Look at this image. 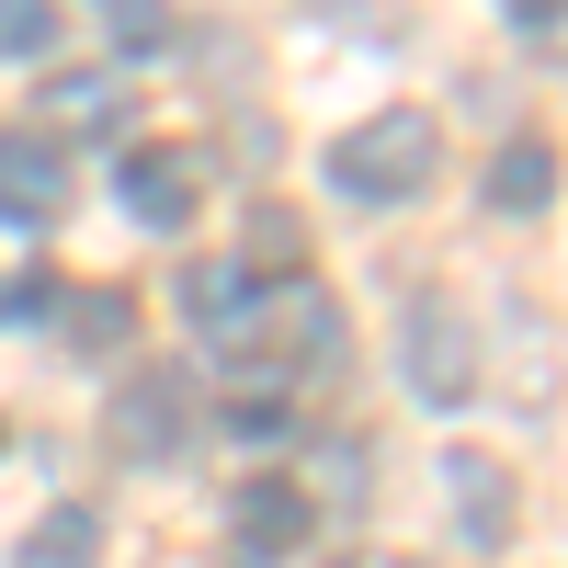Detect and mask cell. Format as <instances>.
<instances>
[{"mask_svg":"<svg viewBox=\"0 0 568 568\" xmlns=\"http://www.w3.org/2000/svg\"><path fill=\"white\" fill-rule=\"evenodd\" d=\"M433 171H444V125L420 103H375L364 125L329 136V194L342 205H409V194H433Z\"/></svg>","mask_w":568,"mask_h":568,"instance_id":"cell-1","label":"cell"},{"mask_svg":"<svg viewBox=\"0 0 568 568\" xmlns=\"http://www.w3.org/2000/svg\"><path fill=\"white\" fill-rule=\"evenodd\" d=\"M398 353H409V387L433 398V409H455V398H478V329H466V307L444 296H409V318H398Z\"/></svg>","mask_w":568,"mask_h":568,"instance_id":"cell-2","label":"cell"},{"mask_svg":"<svg viewBox=\"0 0 568 568\" xmlns=\"http://www.w3.org/2000/svg\"><path fill=\"white\" fill-rule=\"evenodd\" d=\"M103 433H114L125 466H182V444H194V387H182V375H125Z\"/></svg>","mask_w":568,"mask_h":568,"instance_id":"cell-3","label":"cell"},{"mask_svg":"<svg viewBox=\"0 0 568 568\" xmlns=\"http://www.w3.org/2000/svg\"><path fill=\"white\" fill-rule=\"evenodd\" d=\"M194 182H205V160H194V149H125L114 194H125V216H136V227H182V216H194Z\"/></svg>","mask_w":568,"mask_h":568,"instance_id":"cell-4","label":"cell"},{"mask_svg":"<svg viewBox=\"0 0 568 568\" xmlns=\"http://www.w3.org/2000/svg\"><path fill=\"white\" fill-rule=\"evenodd\" d=\"M58 205H69V149H58V136H0V216L45 227Z\"/></svg>","mask_w":568,"mask_h":568,"instance_id":"cell-5","label":"cell"},{"mask_svg":"<svg viewBox=\"0 0 568 568\" xmlns=\"http://www.w3.org/2000/svg\"><path fill=\"white\" fill-rule=\"evenodd\" d=\"M262 296H273V284H262L251 262H205V273H182V307H194V329H216V342L262 329Z\"/></svg>","mask_w":568,"mask_h":568,"instance_id":"cell-6","label":"cell"},{"mask_svg":"<svg viewBox=\"0 0 568 568\" xmlns=\"http://www.w3.org/2000/svg\"><path fill=\"white\" fill-rule=\"evenodd\" d=\"M240 546L251 557H296L307 546V489L296 478H251L240 489Z\"/></svg>","mask_w":568,"mask_h":568,"instance_id":"cell-7","label":"cell"},{"mask_svg":"<svg viewBox=\"0 0 568 568\" xmlns=\"http://www.w3.org/2000/svg\"><path fill=\"white\" fill-rule=\"evenodd\" d=\"M444 489H455V524L500 546L511 535V478H500V455H444Z\"/></svg>","mask_w":568,"mask_h":568,"instance_id":"cell-8","label":"cell"},{"mask_svg":"<svg viewBox=\"0 0 568 568\" xmlns=\"http://www.w3.org/2000/svg\"><path fill=\"white\" fill-rule=\"evenodd\" d=\"M12 568H103V511H91V500H58V511L23 535Z\"/></svg>","mask_w":568,"mask_h":568,"instance_id":"cell-9","label":"cell"},{"mask_svg":"<svg viewBox=\"0 0 568 568\" xmlns=\"http://www.w3.org/2000/svg\"><path fill=\"white\" fill-rule=\"evenodd\" d=\"M489 205L500 216H546L557 205V149H546V136H524V149L489 160Z\"/></svg>","mask_w":568,"mask_h":568,"instance_id":"cell-10","label":"cell"},{"mask_svg":"<svg viewBox=\"0 0 568 568\" xmlns=\"http://www.w3.org/2000/svg\"><path fill=\"white\" fill-rule=\"evenodd\" d=\"M45 318H58V329H69L80 353H114L125 329H136V307L114 296V284H80V296H58V307H45Z\"/></svg>","mask_w":568,"mask_h":568,"instance_id":"cell-11","label":"cell"},{"mask_svg":"<svg viewBox=\"0 0 568 568\" xmlns=\"http://www.w3.org/2000/svg\"><path fill=\"white\" fill-rule=\"evenodd\" d=\"M45 114H58V136H103V125L125 114V91H114V80H58V91H45Z\"/></svg>","mask_w":568,"mask_h":568,"instance_id":"cell-12","label":"cell"},{"mask_svg":"<svg viewBox=\"0 0 568 568\" xmlns=\"http://www.w3.org/2000/svg\"><path fill=\"white\" fill-rule=\"evenodd\" d=\"M58 45V12L45 0H0V58H45Z\"/></svg>","mask_w":568,"mask_h":568,"instance_id":"cell-13","label":"cell"},{"mask_svg":"<svg viewBox=\"0 0 568 568\" xmlns=\"http://www.w3.org/2000/svg\"><path fill=\"white\" fill-rule=\"evenodd\" d=\"M91 12H103V34H114V45H160V34H171L160 0H91Z\"/></svg>","mask_w":568,"mask_h":568,"instance_id":"cell-14","label":"cell"},{"mask_svg":"<svg viewBox=\"0 0 568 568\" xmlns=\"http://www.w3.org/2000/svg\"><path fill=\"white\" fill-rule=\"evenodd\" d=\"M511 23H524V34L546 45V34H557V0H511Z\"/></svg>","mask_w":568,"mask_h":568,"instance_id":"cell-15","label":"cell"}]
</instances>
